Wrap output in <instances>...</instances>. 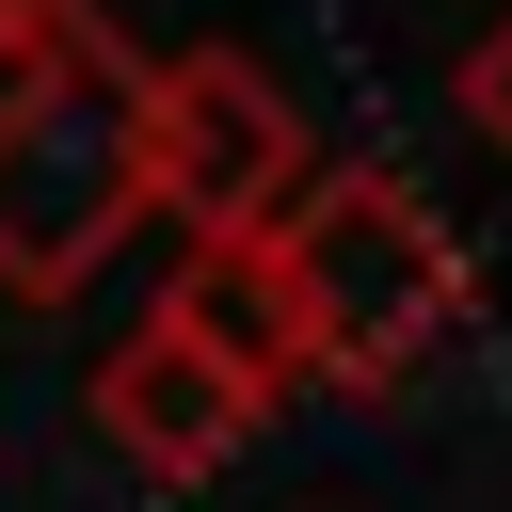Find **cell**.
Segmentation results:
<instances>
[{
  "label": "cell",
  "instance_id": "6da1fadb",
  "mask_svg": "<svg viewBox=\"0 0 512 512\" xmlns=\"http://www.w3.org/2000/svg\"><path fill=\"white\" fill-rule=\"evenodd\" d=\"M144 224V48L96 0H0V288L80 304Z\"/></svg>",
  "mask_w": 512,
  "mask_h": 512
},
{
  "label": "cell",
  "instance_id": "7a4b0ae2",
  "mask_svg": "<svg viewBox=\"0 0 512 512\" xmlns=\"http://www.w3.org/2000/svg\"><path fill=\"white\" fill-rule=\"evenodd\" d=\"M272 256H288V304H304V384L384 400V384L464 320V240H448L400 176H368V160H320V176L288 192Z\"/></svg>",
  "mask_w": 512,
  "mask_h": 512
},
{
  "label": "cell",
  "instance_id": "3957f363",
  "mask_svg": "<svg viewBox=\"0 0 512 512\" xmlns=\"http://www.w3.org/2000/svg\"><path fill=\"white\" fill-rule=\"evenodd\" d=\"M304 176H320V128L288 112V80L256 48H160L144 64V224L256 240V224H288Z\"/></svg>",
  "mask_w": 512,
  "mask_h": 512
},
{
  "label": "cell",
  "instance_id": "5b68a950",
  "mask_svg": "<svg viewBox=\"0 0 512 512\" xmlns=\"http://www.w3.org/2000/svg\"><path fill=\"white\" fill-rule=\"evenodd\" d=\"M160 320H176L208 368H240L256 400H288V384H304V304H288L272 224H256V240H192V256H176V288H160Z\"/></svg>",
  "mask_w": 512,
  "mask_h": 512
},
{
  "label": "cell",
  "instance_id": "8992f818",
  "mask_svg": "<svg viewBox=\"0 0 512 512\" xmlns=\"http://www.w3.org/2000/svg\"><path fill=\"white\" fill-rule=\"evenodd\" d=\"M464 128H480V144L512 160V0H496V32L464 48Z\"/></svg>",
  "mask_w": 512,
  "mask_h": 512
},
{
  "label": "cell",
  "instance_id": "277c9868",
  "mask_svg": "<svg viewBox=\"0 0 512 512\" xmlns=\"http://www.w3.org/2000/svg\"><path fill=\"white\" fill-rule=\"evenodd\" d=\"M80 416H96V448H112L128 480H208V464H240V448H256V416H272V400H256L240 368H208V352L144 304V320L96 352Z\"/></svg>",
  "mask_w": 512,
  "mask_h": 512
}]
</instances>
